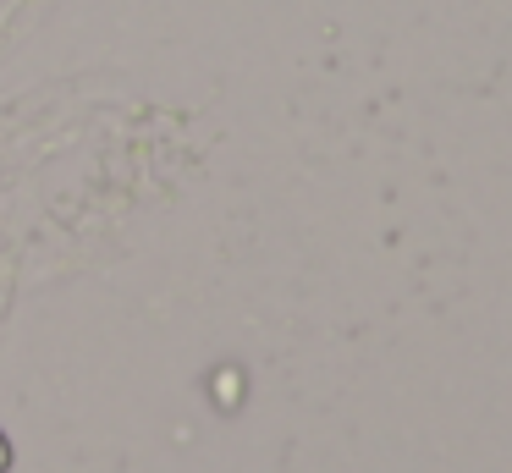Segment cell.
<instances>
[{"mask_svg": "<svg viewBox=\"0 0 512 473\" xmlns=\"http://www.w3.org/2000/svg\"><path fill=\"white\" fill-rule=\"evenodd\" d=\"M6 468H12V440L0 435V473H6Z\"/></svg>", "mask_w": 512, "mask_h": 473, "instance_id": "6da1fadb", "label": "cell"}]
</instances>
